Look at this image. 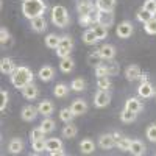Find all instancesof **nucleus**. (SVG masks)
<instances>
[{
    "label": "nucleus",
    "instance_id": "obj_1",
    "mask_svg": "<svg viewBox=\"0 0 156 156\" xmlns=\"http://www.w3.org/2000/svg\"><path fill=\"white\" fill-rule=\"evenodd\" d=\"M47 5L44 0H23L22 3V14L27 19H34L39 16H44Z\"/></svg>",
    "mask_w": 156,
    "mask_h": 156
},
{
    "label": "nucleus",
    "instance_id": "obj_2",
    "mask_svg": "<svg viewBox=\"0 0 156 156\" xmlns=\"http://www.w3.org/2000/svg\"><path fill=\"white\" fill-rule=\"evenodd\" d=\"M30 83H33V72L27 66H19V67H16L14 72L11 73V84L14 87L23 89Z\"/></svg>",
    "mask_w": 156,
    "mask_h": 156
},
{
    "label": "nucleus",
    "instance_id": "obj_3",
    "mask_svg": "<svg viewBox=\"0 0 156 156\" xmlns=\"http://www.w3.org/2000/svg\"><path fill=\"white\" fill-rule=\"evenodd\" d=\"M51 22H53L56 27H59V28H64L69 23L67 9L64 8L62 5H56V6L51 8Z\"/></svg>",
    "mask_w": 156,
    "mask_h": 156
},
{
    "label": "nucleus",
    "instance_id": "obj_4",
    "mask_svg": "<svg viewBox=\"0 0 156 156\" xmlns=\"http://www.w3.org/2000/svg\"><path fill=\"white\" fill-rule=\"evenodd\" d=\"M97 23L109 28L114 23V12L112 11H98L97 9Z\"/></svg>",
    "mask_w": 156,
    "mask_h": 156
},
{
    "label": "nucleus",
    "instance_id": "obj_5",
    "mask_svg": "<svg viewBox=\"0 0 156 156\" xmlns=\"http://www.w3.org/2000/svg\"><path fill=\"white\" fill-rule=\"evenodd\" d=\"M109 101H111V95H109L108 90H101V89H100L98 92L95 94V97H94V105H95L97 108H105V106H108Z\"/></svg>",
    "mask_w": 156,
    "mask_h": 156
},
{
    "label": "nucleus",
    "instance_id": "obj_6",
    "mask_svg": "<svg viewBox=\"0 0 156 156\" xmlns=\"http://www.w3.org/2000/svg\"><path fill=\"white\" fill-rule=\"evenodd\" d=\"M117 36L122 37V39H126L133 34V23L131 22H128V20H123L120 22L119 25H117V30H115Z\"/></svg>",
    "mask_w": 156,
    "mask_h": 156
},
{
    "label": "nucleus",
    "instance_id": "obj_7",
    "mask_svg": "<svg viewBox=\"0 0 156 156\" xmlns=\"http://www.w3.org/2000/svg\"><path fill=\"white\" fill-rule=\"evenodd\" d=\"M140 75H142V70H140V67L137 66V64H131V66H128V67L125 69V76H126L128 81H136V80H139Z\"/></svg>",
    "mask_w": 156,
    "mask_h": 156
},
{
    "label": "nucleus",
    "instance_id": "obj_8",
    "mask_svg": "<svg viewBox=\"0 0 156 156\" xmlns=\"http://www.w3.org/2000/svg\"><path fill=\"white\" fill-rule=\"evenodd\" d=\"M37 114H39L37 108H34L33 105H28V106H25V108L22 109L20 117H22V120H25V122H33V120L36 119Z\"/></svg>",
    "mask_w": 156,
    "mask_h": 156
},
{
    "label": "nucleus",
    "instance_id": "obj_9",
    "mask_svg": "<svg viewBox=\"0 0 156 156\" xmlns=\"http://www.w3.org/2000/svg\"><path fill=\"white\" fill-rule=\"evenodd\" d=\"M98 145L103 150H111L112 147H115V137L114 134H101L98 139Z\"/></svg>",
    "mask_w": 156,
    "mask_h": 156
},
{
    "label": "nucleus",
    "instance_id": "obj_10",
    "mask_svg": "<svg viewBox=\"0 0 156 156\" xmlns=\"http://www.w3.org/2000/svg\"><path fill=\"white\" fill-rule=\"evenodd\" d=\"M137 94H139V97H142V98L151 97V95L154 94V89H153L151 83H150V81H142L140 86L137 87Z\"/></svg>",
    "mask_w": 156,
    "mask_h": 156
},
{
    "label": "nucleus",
    "instance_id": "obj_11",
    "mask_svg": "<svg viewBox=\"0 0 156 156\" xmlns=\"http://www.w3.org/2000/svg\"><path fill=\"white\" fill-rule=\"evenodd\" d=\"M30 25H31V30L36 31V33H42V31H45V28H47V22H45L44 16H39V17L31 19V20H30Z\"/></svg>",
    "mask_w": 156,
    "mask_h": 156
},
{
    "label": "nucleus",
    "instance_id": "obj_12",
    "mask_svg": "<svg viewBox=\"0 0 156 156\" xmlns=\"http://www.w3.org/2000/svg\"><path fill=\"white\" fill-rule=\"evenodd\" d=\"M70 109H72V112L75 115H83L87 111V103L84 100H81V98H76V100H73Z\"/></svg>",
    "mask_w": 156,
    "mask_h": 156
},
{
    "label": "nucleus",
    "instance_id": "obj_13",
    "mask_svg": "<svg viewBox=\"0 0 156 156\" xmlns=\"http://www.w3.org/2000/svg\"><path fill=\"white\" fill-rule=\"evenodd\" d=\"M128 151L131 154H134V156H142V154H145L147 148H145V145L142 144L140 140L134 139V140H131V144H129V150Z\"/></svg>",
    "mask_w": 156,
    "mask_h": 156
},
{
    "label": "nucleus",
    "instance_id": "obj_14",
    "mask_svg": "<svg viewBox=\"0 0 156 156\" xmlns=\"http://www.w3.org/2000/svg\"><path fill=\"white\" fill-rule=\"evenodd\" d=\"M0 70H2V73H5V75H11L16 70L14 61H12L11 58H2V61H0Z\"/></svg>",
    "mask_w": 156,
    "mask_h": 156
},
{
    "label": "nucleus",
    "instance_id": "obj_15",
    "mask_svg": "<svg viewBox=\"0 0 156 156\" xmlns=\"http://www.w3.org/2000/svg\"><path fill=\"white\" fill-rule=\"evenodd\" d=\"M100 56L103 58V59H112L114 56H115V47L114 45H111V44H105V45H101L100 47Z\"/></svg>",
    "mask_w": 156,
    "mask_h": 156
},
{
    "label": "nucleus",
    "instance_id": "obj_16",
    "mask_svg": "<svg viewBox=\"0 0 156 156\" xmlns=\"http://www.w3.org/2000/svg\"><path fill=\"white\" fill-rule=\"evenodd\" d=\"M53 109H55V106H53V103H51L50 100H44V101H41V103L37 105V111H39V114H42V115H45V117L51 115Z\"/></svg>",
    "mask_w": 156,
    "mask_h": 156
},
{
    "label": "nucleus",
    "instance_id": "obj_17",
    "mask_svg": "<svg viewBox=\"0 0 156 156\" xmlns=\"http://www.w3.org/2000/svg\"><path fill=\"white\" fill-rule=\"evenodd\" d=\"M114 137H115V147L119 150H122V151H128L129 150V144H131V140H129L128 137H123L119 133H114Z\"/></svg>",
    "mask_w": 156,
    "mask_h": 156
},
{
    "label": "nucleus",
    "instance_id": "obj_18",
    "mask_svg": "<svg viewBox=\"0 0 156 156\" xmlns=\"http://www.w3.org/2000/svg\"><path fill=\"white\" fill-rule=\"evenodd\" d=\"M22 94H23V97L27 98V100H34L39 95V89L33 83H30V84H27V86L22 89Z\"/></svg>",
    "mask_w": 156,
    "mask_h": 156
},
{
    "label": "nucleus",
    "instance_id": "obj_19",
    "mask_svg": "<svg viewBox=\"0 0 156 156\" xmlns=\"http://www.w3.org/2000/svg\"><path fill=\"white\" fill-rule=\"evenodd\" d=\"M142 103L137 100V98H134V97H131V98H128L126 100V103H125V109H128V111H131V112H140L142 111Z\"/></svg>",
    "mask_w": 156,
    "mask_h": 156
},
{
    "label": "nucleus",
    "instance_id": "obj_20",
    "mask_svg": "<svg viewBox=\"0 0 156 156\" xmlns=\"http://www.w3.org/2000/svg\"><path fill=\"white\" fill-rule=\"evenodd\" d=\"M39 78H41L42 81H50L51 78L55 76V69L51 66H42L41 69H39Z\"/></svg>",
    "mask_w": 156,
    "mask_h": 156
},
{
    "label": "nucleus",
    "instance_id": "obj_21",
    "mask_svg": "<svg viewBox=\"0 0 156 156\" xmlns=\"http://www.w3.org/2000/svg\"><path fill=\"white\" fill-rule=\"evenodd\" d=\"M95 150V144H94V140H90V139H83L80 142V151L83 154H90V153H94Z\"/></svg>",
    "mask_w": 156,
    "mask_h": 156
},
{
    "label": "nucleus",
    "instance_id": "obj_22",
    "mask_svg": "<svg viewBox=\"0 0 156 156\" xmlns=\"http://www.w3.org/2000/svg\"><path fill=\"white\" fill-rule=\"evenodd\" d=\"M115 6V0H97L95 8L98 11H112Z\"/></svg>",
    "mask_w": 156,
    "mask_h": 156
},
{
    "label": "nucleus",
    "instance_id": "obj_23",
    "mask_svg": "<svg viewBox=\"0 0 156 156\" xmlns=\"http://www.w3.org/2000/svg\"><path fill=\"white\" fill-rule=\"evenodd\" d=\"M73 67H75V61H73L70 56L62 58V59H61V62H59V69H61L64 73L72 72V70H73Z\"/></svg>",
    "mask_w": 156,
    "mask_h": 156
},
{
    "label": "nucleus",
    "instance_id": "obj_24",
    "mask_svg": "<svg viewBox=\"0 0 156 156\" xmlns=\"http://www.w3.org/2000/svg\"><path fill=\"white\" fill-rule=\"evenodd\" d=\"M8 150H9V153H12V154L22 153V150H23V142H22L20 139H12V140L9 142V145H8Z\"/></svg>",
    "mask_w": 156,
    "mask_h": 156
},
{
    "label": "nucleus",
    "instance_id": "obj_25",
    "mask_svg": "<svg viewBox=\"0 0 156 156\" xmlns=\"http://www.w3.org/2000/svg\"><path fill=\"white\" fill-rule=\"evenodd\" d=\"M76 133H78V128H76L72 122L66 123V126L62 128V136H64V137H67V139L75 137V136H76Z\"/></svg>",
    "mask_w": 156,
    "mask_h": 156
},
{
    "label": "nucleus",
    "instance_id": "obj_26",
    "mask_svg": "<svg viewBox=\"0 0 156 156\" xmlns=\"http://www.w3.org/2000/svg\"><path fill=\"white\" fill-rule=\"evenodd\" d=\"M76 9H78V12H80V16L90 14L92 11H95L94 9V5L90 3V2H80V3H78V6H76Z\"/></svg>",
    "mask_w": 156,
    "mask_h": 156
},
{
    "label": "nucleus",
    "instance_id": "obj_27",
    "mask_svg": "<svg viewBox=\"0 0 156 156\" xmlns=\"http://www.w3.org/2000/svg\"><path fill=\"white\" fill-rule=\"evenodd\" d=\"M97 41H98V39H97V36H95V33H94L92 28H89V30H86V31L83 33V42H84V44L94 45Z\"/></svg>",
    "mask_w": 156,
    "mask_h": 156
},
{
    "label": "nucleus",
    "instance_id": "obj_28",
    "mask_svg": "<svg viewBox=\"0 0 156 156\" xmlns=\"http://www.w3.org/2000/svg\"><path fill=\"white\" fill-rule=\"evenodd\" d=\"M59 37L61 36H56V34H53V33H50V34H47L45 36V45L48 47V48H58V45H59Z\"/></svg>",
    "mask_w": 156,
    "mask_h": 156
},
{
    "label": "nucleus",
    "instance_id": "obj_29",
    "mask_svg": "<svg viewBox=\"0 0 156 156\" xmlns=\"http://www.w3.org/2000/svg\"><path fill=\"white\" fill-rule=\"evenodd\" d=\"M73 117H75V114L72 112L70 108H62V109L59 111V119H61L64 123L72 122V120H73Z\"/></svg>",
    "mask_w": 156,
    "mask_h": 156
},
{
    "label": "nucleus",
    "instance_id": "obj_30",
    "mask_svg": "<svg viewBox=\"0 0 156 156\" xmlns=\"http://www.w3.org/2000/svg\"><path fill=\"white\" fill-rule=\"evenodd\" d=\"M62 147V142H61V139H58V137H51V139H47V147H45V150L50 153V151H53V150H56V148H61Z\"/></svg>",
    "mask_w": 156,
    "mask_h": 156
},
{
    "label": "nucleus",
    "instance_id": "obj_31",
    "mask_svg": "<svg viewBox=\"0 0 156 156\" xmlns=\"http://www.w3.org/2000/svg\"><path fill=\"white\" fill-rule=\"evenodd\" d=\"M59 48H67V50H72L73 47V39L69 36V34H64L59 37Z\"/></svg>",
    "mask_w": 156,
    "mask_h": 156
},
{
    "label": "nucleus",
    "instance_id": "obj_32",
    "mask_svg": "<svg viewBox=\"0 0 156 156\" xmlns=\"http://www.w3.org/2000/svg\"><path fill=\"white\" fill-rule=\"evenodd\" d=\"M67 92H69V86H67V84H64V83L56 84V86H55V89H53L55 97H59V98L66 97V95H67Z\"/></svg>",
    "mask_w": 156,
    "mask_h": 156
},
{
    "label": "nucleus",
    "instance_id": "obj_33",
    "mask_svg": "<svg viewBox=\"0 0 156 156\" xmlns=\"http://www.w3.org/2000/svg\"><path fill=\"white\" fill-rule=\"evenodd\" d=\"M136 112H131V111H128V109H123L122 112H120V120L123 122V123H131V122H134L136 120Z\"/></svg>",
    "mask_w": 156,
    "mask_h": 156
},
{
    "label": "nucleus",
    "instance_id": "obj_34",
    "mask_svg": "<svg viewBox=\"0 0 156 156\" xmlns=\"http://www.w3.org/2000/svg\"><path fill=\"white\" fill-rule=\"evenodd\" d=\"M92 30H94V33H95V36H97L98 41H100V39H105V37L108 36V28H106V27H103V25L95 23L94 27H92Z\"/></svg>",
    "mask_w": 156,
    "mask_h": 156
},
{
    "label": "nucleus",
    "instance_id": "obj_35",
    "mask_svg": "<svg viewBox=\"0 0 156 156\" xmlns=\"http://www.w3.org/2000/svg\"><path fill=\"white\" fill-rule=\"evenodd\" d=\"M31 147H33V150H34L36 153L44 151V150H45V147H47V140H45L44 137L36 139V140H31Z\"/></svg>",
    "mask_w": 156,
    "mask_h": 156
},
{
    "label": "nucleus",
    "instance_id": "obj_36",
    "mask_svg": "<svg viewBox=\"0 0 156 156\" xmlns=\"http://www.w3.org/2000/svg\"><path fill=\"white\" fill-rule=\"evenodd\" d=\"M41 128L44 129V133H45V134H47V133H51V131L55 129V120H53V119H50V117H47V119L42 120Z\"/></svg>",
    "mask_w": 156,
    "mask_h": 156
},
{
    "label": "nucleus",
    "instance_id": "obj_37",
    "mask_svg": "<svg viewBox=\"0 0 156 156\" xmlns=\"http://www.w3.org/2000/svg\"><path fill=\"white\" fill-rule=\"evenodd\" d=\"M154 17V14H151V12H148L147 9H144L142 8L139 12H137V16H136V19L139 20V22H142V23H145V22H148L150 19H153Z\"/></svg>",
    "mask_w": 156,
    "mask_h": 156
},
{
    "label": "nucleus",
    "instance_id": "obj_38",
    "mask_svg": "<svg viewBox=\"0 0 156 156\" xmlns=\"http://www.w3.org/2000/svg\"><path fill=\"white\" fill-rule=\"evenodd\" d=\"M84 86H86V83H84L83 78H75V80L70 83V89L75 90V92H81V90L84 89Z\"/></svg>",
    "mask_w": 156,
    "mask_h": 156
},
{
    "label": "nucleus",
    "instance_id": "obj_39",
    "mask_svg": "<svg viewBox=\"0 0 156 156\" xmlns=\"http://www.w3.org/2000/svg\"><path fill=\"white\" fill-rule=\"evenodd\" d=\"M144 28H145V31L148 34H156V16L144 23Z\"/></svg>",
    "mask_w": 156,
    "mask_h": 156
},
{
    "label": "nucleus",
    "instance_id": "obj_40",
    "mask_svg": "<svg viewBox=\"0 0 156 156\" xmlns=\"http://www.w3.org/2000/svg\"><path fill=\"white\" fill-rule=\"evenodd\" d=\"M97 86L101 89V90H108L111 87V81H109V78L108 76H98V80H97Z\"/></svg>",
    "mask_w": 156,
    "mask_h": 156
},
{
    "label": "nucleus",
    "instance_id": "obj_41",
    "mask_svg": "<svg viewBox=\"0 0 156 156\" xmlns=\"http://www.w3.org/2000/svg\"><path fill=\"white\" fill-rule=\"evenodd\" d=\"M145 136L150 142H156V123H151L148 128H147V131H145Z\"/></svg>",
    "mask_w": 156,
    "mask_h": 156
},
{
    "label": "nucleus",
    "instance_id": "obj_42",
    "mask_svg": "<svg viewBox=\"0 0 156 156\" xmlns=\"http://www.w3.org/2000/svg\"><path fill=\"white\" fill-rule=\"evenodd\" d=\"M87 59H89V64H92V66H98L100 61H101L103 58L100 56V51L97 50V51H94V53H90V55L87 56Z\"/></svg>",
    "mask_w": 156,
    "mask_h": 156
},
{
    "label": "nucleus",
    "instance_id": "obj_43",
    "mask_svg": "<svg viewBox=\"0 0 156 156\" xmlns=\"http://www.w3.org/2000/svg\"><path fill=\"white\" fill-rule=\"evenodd\" d=\"M44 136H45V133H44V129H42L41 126H37V128L31 129V133H30V137H31V140L41 139V137H44Z\"/></svg>",
    "mask_w": 156,
    "mask_h": 156
},
{
    "label": "nucleus",
    "instance_id": "obj_44",
    "mask_svg": "<svg viewBox=\"0 0 156 156\" xmlns=\"http://www.w3.org/2000/svg\"><path fill=\"white\" fill-rule=\"evenodd\" d=\"M144 9H147L148 12L154 14V12H156V0H145V3H144Z\"/></svg>",
    "mask_w": 156,
    "mask_h": 156
},
{
    "label": "nucleus",
    "instance_id": "obj_45",
    "mask_svg": "<svg viewBox=\"0 0 156 156\" xmlns=\"http://www.w3.org/2000/svg\"><path fill=\"white\" fill-rule=\"evenodd\" d=\"M95 75L97 76H109L108 75V66H101V64L95 66Z\"/></svg>",
    "mask_w": 156,
    "mask_h": 156
},
{
    "label": "nucleus",
    "instance_id": "obj_46",
    "mask_svg": "<svg viewBox=\"0 0 156 156\" xmlns=\"http://www.w3.org/2000/svg\"><path fill=\"white\" fill-rule=\"evenodd\" d=\"M8 41H9V31L5 27H2V28H0V42L5 45Z\"/></svg>",
    "mask_w": 156,
    "mask_h": 156
},
{
    "label": "nucleus",
    "instance_id": "obj_47",
    "mask_svg": "<svg viewBox=\"0 0 156 156\" xmlns=\"http://www.w3.org/2000/svg\"><path fill=\"white\" fill-rule=\"evenodd\" d=\"M2 105H0V111H5L6 109V105H8V92L6 90H2Z\"/></svg>",
    "mask_w": 156,
    "mask_h": 156
},
{
    "label": "nucleus",
    "instance_id": "obj_48",
    "mask_svg": "<svg viewBox=\"0 0 156 156\" xmlns=\"http://www.w3.org/2000/svg\"><path fill=\"white\" fill-rule=\"evenodd\" d=\"M119 73V66L115 62H109L108 64V75H117Z\"/></svg>",
    "mask_w": 156,
    "mask_h": 156
},
{
    "label": "nucleus",
    "instance_id": "obj_49",
    "mask_svg": "<svg viewBox=\"0 0 156 156\" xmlns=\"http://www.w3.org/2000/svg\"><path fill=\"white\" fill-rule=\"evenodd\" d=\"M70 51H72V50H67V48H59V47H58V48H56V55L62 59V58L70 56Z\"/></svg>",
    "mask_w": 156,
    "mask_h": 156
},
{
    "label": "nucleus",
    "instance_id": "obj_50",
    "mask_svg": "<svg viewBox=\"0 0 156 156\" xmlns=\"http://www.w3.org/2000/svg\"><path fill=\"white\" fill-rule=\"evenodd\" d=\"M50 154L51 156H62L64 154V148L61 147V148H56V150H53V151H50Z\"/></svg>",
    "mask_w": 156,
    "mask_h": 156
},
{
    "label": "nucleus",
    "instance_id": "obj_51",
    "mask_svg": "<svg viewBox=\"0 0 156 156\" xmlns=\"http://www.w3.org/2000/svg\"><path fill=\"white\" fill-rule=\"evenodd\" d=\"M154 16H156V12H154Z\"/></svg>",
    "mask_w": 156,
    "mask_h": 156
}]
</instances>
